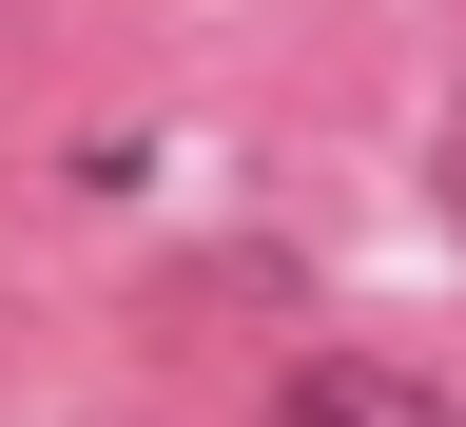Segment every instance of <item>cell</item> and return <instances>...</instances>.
Segmentation results:
<instances>
[{
	"label": "cell",
	"mask_w": 466,
	"mask_h": 427,
	"mask_svg": "<svg viewBox=\"0 0 466 427\" xmlns=\"http://www.w3.org/2000/svg\"><path fill=\"white\" fill-rule=\"evenodd\" d=\"M272 427H466L447 370H389V350H311V370L272 389Z\"/></svg>",
	"instance_id": "1"
},
{
	"label": "cell",
	"mask_w": 466,
	"mask_h": 427,
	"mask_svg": "<svg viewBox=\"0 0 466 427\" xmlns=\"http://www.w3.org/2000/svg\"><path fill=\"white\" fill-rule=\"evenodd\" d=\"M447 214H466V97H447Z\"/></svg>",
	"instance_id": "2"
}]
</instances>
